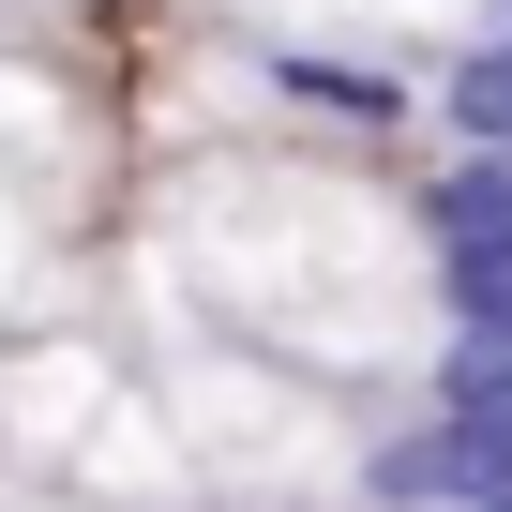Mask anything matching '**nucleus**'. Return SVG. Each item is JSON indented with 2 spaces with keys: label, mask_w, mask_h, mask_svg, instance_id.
Instances as JSON below:
<instances>
[{
  "label": "nucleus",
  "mask_w": 512,
  "mask_h": 512,
  "mask_svg": "<svg viewBox=\"0 0 512 512\" xmlns=\"http://www.w3.org/2000/svg\"><path fill=\"white\" fill-rule=\"evenodd\" d=\"M497 16H512V0H497Z\"/></svg>",
  "instance_id": "nucleus-5"
},
{
  "label": "nucleus",
  "mask_w": 512,
  "mask_h": 512,
  "mask_svg": "<svg viewBox=\"0 0 512 512\" xmlns=\"http://www.w3.org/2000/svg\"><path fill=\"white\" fill-rule=\"evenodd\" d=\"M422 241H437V317L482 332L512 317V151H467L422 181Z\"/></svg>",
  "instance_id": "nucleus-1"
},
{
  "label": "nucleus",
  "mask_w": 512,
  "mask_h": 512,
  "mask_svg": "<svg viewBox=\"0 0 512 512\" xmlns=\"http://www.w3.org/2000/svg\"><path fill=\"white\" fill-rule=\"evenodd\" d=\"M437 121H452V151H512V16L437 61Z\"/></svg>",
  "instance_id": "nucleus-3"
},
{
  "label": "nucleus",
  "mask_w": 512,
  "mask_h": 512,
  "mask_svg": "<svg viewBox=\"0 0 512 512\" xmlns=\"http://www.w3.org/2000/svg\"><path fill=\"white\" fill-rule=\"evenodd\" d=\"M256 76H272V91H302V106H332V121H362V136H392V121H407V76L332 61V46H256Z\"/></svg>",
  "instance_id": "nucleus-2"
},
{
  "label": "nucleus",
  "mask_w": 512,
  "mask_h": 512,
  "mask_svg": "<svg viewBox=\"0 0 512 512\" xmlns=\"http://www.w3.org/2000/svg\"><path fill=\"white\" fill-rule=\"evenodd\" d=\"M422 512H512V497H422Z\"/></svg>",
  "instance_id": "nucleus-4"
}]
</instances>
